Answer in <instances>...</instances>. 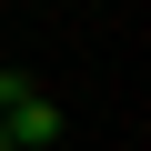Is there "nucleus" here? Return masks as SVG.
I'll list each match as a JSON object with an SVG mask.
<instances>
[{
	"instance_id": "obj_1",
	"label": "nucleus",
	"mask_w": 151,
	"mask_h": 151,
	"mask_svg": "<svg viewBox=\"0 0 151 151\" xmlns=\"http://www.w3.org/2000/svg\"><path fill=\"white\" fill-rule=\"evenodd\" d=\"M0 131H10L20 151H50L60 141V101L30 81V70H0Z\"/></svg>"
},
{
	"instance_id": "obj_2",
	"label": "nucleus",
	"mask_w": 151,
	"mask_h": 151,
	"mask_svg": "<svg viewBox=\"0 0 151 151\" xmlns=\"http://www.w3.org/2000/svg\"><path fill=\"white\" fill-rule=\"evenodd\" d=\"M0 151H20V141H10V131H0Z\"/></svg>"
}]
</instances>
